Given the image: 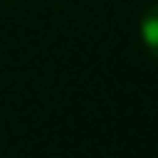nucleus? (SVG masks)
I'll return each instance as SVG.
<instances>
[{
	"label": "nucleus",
	"instance_id": "f257e3e1",
	"mask_svg": "<svg viewBox=\"0 0 158 158\" xmlns=\"http://www.w3.org/2000/svg\"><path fill=\"white\" fill-rule=\"evenodd\" d=\"M139 36L147 47V53L158 61V6H150L144 14H142V22H139Z\"/></svg>",
	"mask_w": 158,
	"mask_h": 158
}]
</instances>
